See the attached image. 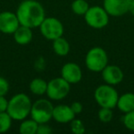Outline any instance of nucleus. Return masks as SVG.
<instances>
[{"label": "nucleus", "instance_id": "f257e3e1", "mask_svg": "<svg viewBox=\"0 0 134 134\" xmlns=\"http://www.w3.org/2000/svg\"><path fill=\"white\" fill-rule=\"evenodd\" d=\"M19 24L30 29L38 28L45 19V10L37 0H24L16 12Z\"/></svg>", "mask_w": 134, "mask_h": 134}, {"label": "nucleus", "instance_id": "f03ea898", "mask_svg": "<svg viewBox=\"0 0 134 134\" xmlns=\"http://www.w3.org/2000/svg\"><path fill=\"white\" fill-rule=\"evenodd\" d=\"M32 102L30 97L24 93H19L13 96L8 100L7 112L13 120L21 121L30 115Z\"/></svg>", "mask_w": 134, "mask_h": 134}, {"label": "nucleus", "instance_id": "7ed1b4c3", "mask_svg": "<svg viewBox=\"0 0 134 134\" xmlns=\"http://www.w3.org/2000/svg\"><path fill=\"white\" fill-rule=\"evenodd\" d=\"M108 56L107 52L101 47H94L90 49L86 55V66L89 71L99 73L108 65Z\"/></svg>", "mask_w": 134, "mask_h": 134}, {"label": "nucleus", "instance_id": "20e7f679", "mask_svg": "<svg viewBox=\"0 0 134 134\" xmlns=\"http://www.w3.org/2000/svg\"><path fill=\"white\" fill-rule=\"evenodd\" d=\"M119 94L114 88V86L105 84L99 86L94 93V97L100 108H112L117 107Z\"/></svg>", "mask_w": 134, "mask_h": 134}, {"label": "nucleus", "instance_id": "39448f33", "mask_svg": "<svg viewBox=\"0 0 134 134\" xmlns=\"http://www.w3.org/2000/svg\"><path fill=\"white\" fill-rule=\"evenodd\" d=\"M54 106L50 100L45 98H41L32 103L30 110V118L32 119L41 123H48L52 119V112Z\"/></svg>", "mask_w": 134, "mask_h": 134}, {"label": "nucleus", "instance_id": "423d86ee", "mask_svg": "<svg viewBox=\"0 0 134 134\" xmlns=\"http://www.w3.org/2000/svg\"><path fill=\"white\" fill-rule=\"evenodd\" d=\"M85 20L89 27L96 30H100L108 24L109 15L103 7H89L85 14Z\"/></svg>", "mask_w": 134, "mask_h": 134}, {"label": "nucleus", "instance_id": "0eeeda50", "mask_svg": "<svg viewBox=\"0 0 134 134\" xmlns=\"http://www.w3.org/2000/svg\"><path fill=\"white\" fill-rule=\"evenodd\" d=\"M71 89V85L63 77H56L48 82L46 95L51 100L59 101L65 98Z\"/></svg>", "mask_w": 134, "mask_h": 134}, {"label": "nucleus", "instance_id": "6e6552de", "mask_svg": "<svg viewBox=\"0 0 134 134\" xmlns=\"http://www.w3.org/2000/svg\"><path fill=\"white\" fill-rule=\"evenodd\" d=\"M39 28L43 37L52 41L62 37L64 30L63 23L53 17H45Z\"/></svg>", "mask_w": 134, "mask_h": 134}, {"label": "nucleus", "instance_id": "1a4fd4ad", "mask_svg": "<svg viewBox=\"0 0 134 134\" xmlns=\"http://www.w3.org/2000/svg\"><path fill=\"white\" fill-rule=\"evenodd\" d=\"M131 0H104L103 8L111 17H121L129 12Z\"/></svg>", "mask_w": 134, "mask_h": 134}, {"label": "nucleus", "instance_id": "9d476101", "mask_svg": "<svg viewBox=\"0 0 134 134\" xmlns=\"http://www.w3.org/2000/svg\"><path fill=\"white\" fill-rule=\"evenodd\" d=\"M19 24L16 13L10 11H3L0 13V31L4 34H13Z\"/></svg>", "mask_w": 134, "mask_h": 134}, {"label": "nucleus", "instance_id": "9b49d317", "mask_svg": "<svg viewBox=\"0 0 134 134\" xmlns=\"http://www.w3.org/2000/svg\"><path fill=\"white\" fill-rule=\"evenodd\" d=\"M61 75L70 85H75L82 80L83 73L81 67L75 63H67L62 67Z\"/></svg>", "mask_w": 134, "mask_h": 134}, {"label": "nucleus", "instance_id": "f8f14e48", "mask_svg": "<svg viewBox=\"0 0 134 134\" xmlns=\"http://www.w3.org/2000/svg\"><path fill=\"white\" fill-rule=\"evenodd\" d=\"M102 78L105 83L110 86H117L120 84L124 78V74L120 67L118 65H107L102 70Z\"/></svg>", "mask_w": 134, "mask_h": 134}, {"label": "nucleus", "instance_id": "ddd939ff", "mask_svg": "<svg viewBox=\"0 0 134 134\" xmlns=\"http://www.w3.org/2000/svg\"><path fill=\"white\" fill-rule=\"evenodd\" d=\"M75 118V114L72 110L71 107L67 105H58L54 107L52 112V119L58 123L65 124L70 123Z\"/></svg>", "mask_w": 134, "mask_h": 134}, {"label": "nucleus", "instance_id": "4468645a", "mask_svg": "<svg viewBox=\"0 0 134 134\" xmlns=\"http://www.w3.org/2000/svg\"><path fill=\"white\" fill-rule=\"evenodd\" d=\"M31 30L32 29L29 28V27L20 25L13 33L14 40H15L16 42L19 45L29 44L32 41V38H33Z\"/></svg>", "mask_w": 134, "mask_h": 134}, {"label": "nucleus", "instance_id": "2eb2a0df", "mask_svg": "<svg viewBox=\"0 0 134 134\" xmlns=\"http://www.w3.org/2000/svg\"><path fill=\"white\" fill-rule=\"evenodd\" d=\"M116 108L124 114L134 110V93H125L119 96Z\"/></svg>", "mask_w": 134, "mask_h": 134}, {"label": "nucleus", "instance_id": "dca6fc26", "mask_svg": "<svg viewBox=\"0 0 134 134\" xmlns=\"http://www.w3.org/2000/svg\"><path fill=\"white\" fill-rule=\"evenodd\" d=\"M52 49L58 56H66L70 52V44L66 39L62 36L52 41Z\"/></svg>", "mask_w": 134, "mask_h": 134}, {"label": "nucleus", "instance_id": "f3484780", "mask_svg": "<svg viewBox=\"0 0 134 134\" xmlns=\"http://www.w3.org/2000/svg\"><path fill=\"white\" fill-rule=\"evenodd\" d=\"M48 82L42 78H34L30 83V90L33 95L42 96L46 94Z\"/></svg>", "mask_w": 134, "mask_h": 134}, {"label": "nucleus", "instance_id": "a211bd4d", "mask_svg": "<svg viewBox=\"0 0 134 134\" xmlns=\"http://www.w3.org/2000/svg\"><path fill=\"white\" fill-rule=\"evenodd\" d=\"M39 123L30 118V119H23L19 125V132L21 134H37Z\"/></svg>", "mask_w": 134, "mask_h": 134}, {"label": "nucleus", "instance_id": "6ab92c4d", "mask_svg": "<svg viewBox=\"0 0 134 134\" xmlns=\"http://www.w3.org/2000/svg\"><path fill=\"white\" fill-rule=\"evenodd\" d=\"M89 8V4L86 0H74L71 5V9L75 15L85 16Z\"/></svg>", "mask_w": 134, "mask_h": 134}, {"label": "nucleus", "instance_id": "aec40b11", "mask_svg": "<svg viewBox=\"0 0 134 134\" xmlns=\"http://www.w3.org/2000/svg\"><path fill=\"white\" fill-rule=\"evenodd\" d=\"M12 118L8 112H0V133L7 132L12 125Z\"/></svg>", "mask_w": 134, "mask_h": 134}, {"label": "nucleus", "instance_id": "412c9836", "mask_svg": "<svg viewBox=\"0 0 134 134\" xmlns=\"http://www.w3.org/2000/svg\"><path fill=\"white\" fill-rule=\"evenodd\" d=\"M98 119L101 122L108 123L113 119V112L112 108H100L98 111Z\"/></svg>", "mask_w": 134, "mask_h": 134}, {"label": "nucleus", "instance_id": "4be33fe9", "mask_svg": "<svg viewBox=\"0 0 134 134\" xmlns=\"http://www.w3.org/2000/svg\"><path fill=\"white\" fill-rule=\"evenodd\" d=\"M71 131L75 134H84L86 132L85 125L80 119H75L71 121Z\"/></svg>", "mask_w": 134, "mask_h": 134}, {"label": "nucleus", "instance_id": "5701e85b", "mask_svg": "<svg viewBox=\"0 0 134 134\" xmlns=\"http://www.w3.org/2000/svg\"><path fill=\"white\" fill-rule=\"evenodd\" d=\"M123 124L128 130L134 131V110L130 111L128 113H125L124 117L122 119Z\"/></svg>", "mask_w": 134, "mask_h": 134}, {"label": "nucleus", "instance_id": "b1692460", "mask_svg": "<svg viewBox=\"0 0 134 134\" xmlns=\"http://www.w3.org/2000/svg\"><path fill=\"white\" fill-rule=\"evenodd\" d=\"M9 90V84L4 77L0 76V96H6Z\"/></svg>", "mask_w": 134, "mask_h": 134}, {"label": "nucleus", "instance_id": "393cba45", "mask_svg": "<svg viewBox=\"0 0 134 134\" xmlns=\"http://www.w3.org/2000/svg\"><path fill=\"white\" fill-rule=\"evenodd\" d=\"M52 130L47 123H41L38 126L37 134H50L52 133Z\"/></svg>", "mask_w": 134, "mask_h": 134}, {"label": "nucleus", "instance_id": "a878e982", "mask_svg": "<svg viewBox=\"0 0 134 134\" xmlns=\"http://www.w3.org/2000/svg\"><path fill=\"white\" fill-rule=\"evenodd\" d=\"M70 107H71L72 110H73L74 113H75V115H77V114H80L81 112H82V110H83V105H82V103L78 102V101L73 102Z\"/></svg>", "mask_w": 134, "mask_h": 134}, {"label": "nucleus", "instance_id": "bb28decb", "mask_svg": "<svg viewBox=\"0 0 134 134\" xmlns=\"http://www.w3.org/2000/svg\"><path fill=\"white\" fill-rule=\"evenodd\" d=\"M8 100L5 96H0V112H6L8 109Z\"/></svg>", "mask_w": 134, "mask_h": 134}, {"label": "nucleus", "instance_id": "cd10ccee", "mask_svg": "<svg viewBox=\"0 0 134 134\" xmlns=\"http://www.w3.org/2000/svg\"><path fill=\"white\" fill-rule=\"evenodd\" d=\"M129 12L134 16V0H131V2H130V7H129Z\"/></svg>", "mask_w": 134, "mask_h": 134}]
</instances>
